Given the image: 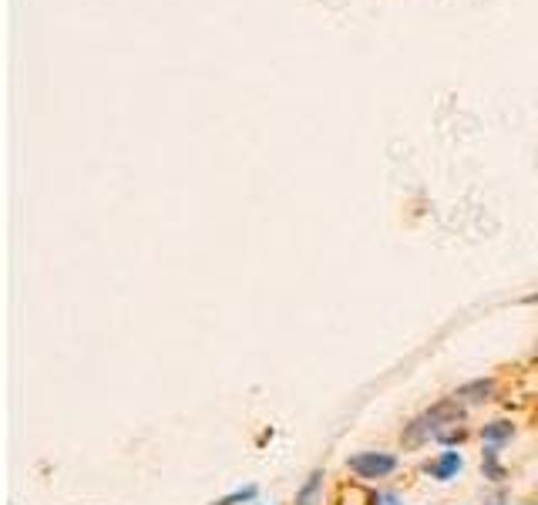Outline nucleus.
<instances>
[{"label": "nucleus", "mask_w": 538, "mask_h": 505, "mask_svg": "<svg viewBox=\"0 0 538 505\" xmlns=\"http://www.w3.org/2000/svg\"><path fill=\"white\" fill-rule=\"evenodd\" d=\"M461 418H465V411L458 408V401H441V404H434L428 415H421V418L414 421V425H407L404 445H407V448H417V445L428 442V438H438V442H444V445L461 442V438H465Z\"/></svg>", "instance_id": "f257e3e1"}, {"label": "nucleus", "mask_w": 538, "mask_h": 505, "mask_svg": "<svg viewBox=\"0 0 538 505\" xmlns=\"http://www.w3.org/2000/svg\"><path fill=\"white\" fill-rule=\"evenodd\" d=\"M397 468V458L394 455H384V452H364V455H354L350 458V472L360 475V479H384Z\"/></svg>", "instance_id": "f03ea898"}, {"label": "nucleus", "mask_w": 538, "mask_h": 505, "mask_svg": "<svg viewBox=\"0 0 538 505\" xmlns=\"http://www.w3.org/2000/svg\"><path fill=\"white\" fill-rule=\"evenodd\" d=\"M337 505H380V495H374L357 482H343L337 492Z\"/></svg>", "instance_id": "7ed1b4c3"}, {"label": "nucleus", "mask_w": 538, "mask_h": 505, "mask_svg": "<svg viewBox=\"0 0 538 505\" xmlns=\"http://www.w3.org/2000/svg\"><path fill=\"white\" fill-rule=\"evenodd\" d=\"M461 468V455L458 452H444L438 462H431L428 465V472L434 475V479H441V482H448L454 472Z\"/></svg>", "instance_id": "20e7f679"}, {"label": "nucleus", "mask_w": 538, "mask_h": 505, "mask_svg": "<svg viewBox=\"0 0 538 505\" xmlns=\"http://www.w3.org/2000/svg\"><path fill=\"white\" fill-rule=\"evenodd\" d=\"M481 465H485V475H488L491 482H502L505 479V468H502V462H498V448L495 445L485 448V455H481Z\"/></svg>", "instance_id": "39448f33"}, {"label": "nucleus", "mask_w": 538, "mask_h": 505, "mask_svg": "<svg viewBox=\"0 0 538 505\" xmlns=\"http://www.w3.org/2000/svg\"><path fill=\"white\" fill-rule=\"evenodd\" d=\"M495 391V381H475V384H465L454 398H468V401H488V394Z\"/></svg>", "instance_id": "423d86ee"}, {"label": "nucleus", "mask_w": 538, "mask_h": 505, "mask_svg": "<svg viewBox=\"0 0 538 505\" xmlns=\"http://www.w3.org/2000/svg\"><path fill=\"white\" fill-rule=\"evenodd\" d=\"M320 485H323V472L317 468V472H313L310 479H306V485L300 489V495H296V505H313V502H317Z\"/></svg>", "instance_id": "0eeeda50"}, {"label": "nucleus", "mask_w": 538, "mask_h": 505, "mask_svg": "<svg viewBox=\"0 0 538 505\" xmlns=\"http://www.w3.org/2000/svg\"><path fill=\"white\" fill-rule=\"evenodd\" d=\"M512 425H508V421H491V425H485V431H481V435H485V442L488 445H498V442H505V438H512Z\"/></svg>", "instance_id": "6e6552de"}, {"label": "nucleus", "mask_w": 538, "mask_h": 505, "mask_svg": "<svg viewBox=\"0 0 538 505\" xmlns=\"http://www.w3.org/2000/svg\"><path fill=\"white\" fill-rule=\"evenodd\" d=\"M259 495L256 485H246V489H236L233 495H226V499H219V502H212V505H246V502H253Z\"/></svg>", "instance_id": "1a4fd4ad"}, {"label": "nucleus", "mask_w": 538, "mask_h": 505, "mask_svg": "<svg viewBox=\"0 0 538 505\" xmlns=\"http://www.w3.org/2000/svg\"><path fill=\"white\" fill-rule=\"evenodd\" d=\"M380 502H384V505H397V495L394 492H384V495H380Z\"/></svg>", "instance_id": "9d476101"}, {"label": "nucleus", "mask_w": 538, "mask_h": 505, "mask_svg": "<svg viewBox=\"0 0 538 505\" xmlns=\"http://www.w3.org/2000/svg\"><path fill=\"white\" fill-rule=\"evenodd\" d=\"M488 505H505V495H495V499H488Z\"/></svg>", "instance_id": "9b49d317"}]
</instances>
